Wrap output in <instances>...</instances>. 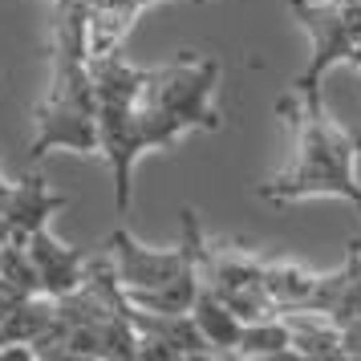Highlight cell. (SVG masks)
Segmentation results:
<instances>
[{
    "mask_svg": "<svg viewBox=\"0 0 361 361\" xmlns=\"http://www.w3.org/2000/svg\"><path fill=\"white\" fill-rule=\"evenodd\" d=\"M325 317H333L337 325L361 317V235L349 240V252H345V264L337 272H329V305Z\"/></svg>",
    "mask_w": 361,
    "mask_h": 361,
    "instance_id": "cell-14",
    "label": "cell"
},
{
    "mask_svg": "<svg viewBox=\"0 0 361 361\" xmlns=\"http://www.w3.org/2000/svg\"><path fill=\"white\" fill-rule=\"evenodd\" d=\"M321 276L325 272H309L305 264H293V260H264V288L272 296L276 312H296V309L317 312Z\"/></svg>",
    "mask_w": 361,
    "mask_h": 361,
    "instance_id": "cell-11",
    "label": "cell"
},
{
    "mask_svg": "<svg viewBox=\"0 0 361 361\" xmlns=\"http://www.w3.org/2000/svg\"><path fill=\"white\" fill-rule=\"evenodd\" d=\"M8 203H13V183H4V175H0V215L8 219Z\"/></svg>",
    "mask_w": 361,
    "mask_h": 361,
    "instance_id": "cell-16",
    "label": "cell"
},
{
    "mask_svg": "<svg viewBox=\"0 0 361 361\" xmlns=\"http://www.w3.org/2000/svg\"><path fill=\"white\" fill-rule=\"evenodd\" d=\"M280 118L293 126L296 147L293 163L276 179L260 183L256 195L268 203H296V199H345L361 212V179H357V154L361 134L345 130L337 118L325 110L321 85H293L276 102Z\"/></svg>",
    "mask_w": 361,
    "mask_h": 361,
    "instance_id": "cell-2",
    "label": "cell"
},
{
    "mask_svg": "<svg viewBox=\"0 0 361 361\" xmlns=\"http://www.w3.org/2000/svg\"><path fill=\"white\" fill-rule=\"evenodd\" d=\"M231 357H293V333L284 325V317H264V321H244L240 329V341Z\"/></svg>",
    "mask_w": 361,
    "mask_h": 361,
    "instance_id": "cell-15",
    "label": "cell"
},
{
    "mask_svg": "<svg viewBox=\"0 0 361 361\" xmlns=\"http://www.w3.org/2000/svg\"><path fill=\"white\" fill-rule=\"evenodd\" d=\"M183 231L191 235L195 247V276L199 288H207L212 296H219L240 321H264V317H280L272 296L264 288V256L247 252L240 244H212L199 215L191 207H183Z\"/></svg>",
    "mask_w": 361,
    "mask_h": 361,
    "instance_id": "cell-6",
    "label": "cell"
},
{
    "mask_svg": "<svg viewBox=\"0 0 361 361\" xmlns=\"http://www.w3.org/2000/svg\"><path fill=\"white\" fill-rule=\"evenodd\" d=\"M337 4H349V8H357L361 13V0H337Z\"/></svg>",
    "mask_w": 361,
    "mask_h": 361,
    "instance_id": "cell-19",
    "label": "cell"
},
{
    "mask_svg": "<svg viewBox=\"0 0 361 361\" xmlns=\"http://www.w3.org/2000/svg\"><path fill=\"white\" fill-rule=\"evenodd\" d=\"M106 256L114 264L118 288L130 305L154 312H191L199 276H195V247H191L187 231H183L179 247L154 252V247L138 244L126 228H118L106 240Z\"/></svg>",
    "mask_w": 361,
    "mask_h": 361,
    "instance_id": "cell-5",
    "label": "cell"
},
{
    "mask_svg": "<svg viewBox=\"0 0 361 361\" xmlns=\"http://www.w3.org/2000/svg\"><path fill=\"white\" fill-rule=\"evenodd\" d=\"M284 325L293 333V357H317V361H345V345H341V329L333 317L312 309H296V312H280Z\"/></svg>",
    "mask_w": 361,
    "mask_h": 361,
    "instance_id": "cell-12",
    "label": "cell"
},
{
    "mask_svg": "<svg viewBox=\"0 0 361 361\" xmlns=\"http://www.w3.org/2000/svg\"><path fill=\"white\" fill-rule=\"evenodd\" d=\"M25 252H29V264H33V272H37V288H41V296H66V293H73V288L82 284L85 252L61 247L57 240H53L49 224L37 228L33 235H29Z\"/></svg>",
    "mask_w": 361,
    "mask_h": 361,
    "instance_id": "cell-8",
    "label": "cell"
},
{
    "mask_svg": "<svg viewBox=\"0 0 361 361\" xmlns=\"http://www.w3.org/2000/svg\"><path fill=\"white\" fill-rule=\"evenodd\" d=\"M53 73L45 102L37 106V134L29 142L33 163L49 150L69 147L78 154H98V118H94V73L85 45V0H53Z\"/></svg>",
    "mask_w": 361,
    "mask_h": 361,
    "instance_id": "cell-4",
    "label": "cell"
},
{
    "mask_svg": "<svg viewBox=\"0 0 361 361\" xmlns=\"http://www.w3.org/2000/svg\"><path fill=\"white\" fill-rule=\"evenodd\" d=\"M191 317H195L199 333L207 337V345H212L215 357H231V353H235V341H240V329H244V321H240V317H235V312L219 300V296H212L207 288H195Z\"/></svg>",
    "mask_w": 361,
    "mask_h": 361,
    "instance_id": "cell-13",
    "label": "cell"
},
{
    "mask_svg": "<svg viewBox=\"0 0 361 361\" xmlns=\"http://www.w3.org/2000/svg\"><path fill=\"white\" fill-rule=\"evenodd\" d=\"M159 4V0H85V45L90 57H106V53H122V41L130 33L134 17ZM207 4V0H195Z\"/></svg>",
    "mask_w": 361,
    "mask_h": 361,
    "instance_id": "cell-10",
    "label": "cell"
},
{
    "mask_svg": "<svg viewBox=\"0 0 361 361\" xmlns=\"http://www.w3.org/2000/svg\"><path fill=\"white\" fill-rule=\"evenodd\" d=\"M53 296L29 293L13 284L8 276H0V349L8 345H33L41 337V329L49 321Z\"/></svg>",
    "mask_w": 361,
    "mask_h": 361,
    "instance_id": "cell-9",
    "label": "cell"
},
{
    "mask_svg": "<svg viewBox=\"0 0 361 361\" xmlns=\"http://www.w3.org/2000/svg\"><path fill=\"white\" fill-rule=\"evenodd\" d=\"M126 321L138 341V361H195L215 357L191 312H154L126 300Z\"/></svg>",
    "mask_w": 361,
    "mask_h": 361,
    "instance_id": "cell-7",
    "label": "cell"
},
{
    "mask_svg": "<svg viewBox=\"0 0 361 361\" xmlns=\"http://www.w3.org/2000/svg\"><path fill=\"white\" fill-rule=\"evenodd\" d=\"M215 85H219V61L199 57V53H179L171 66L159 69H138L122 147H118V159L110 163L118 212H130V179L138 154L175 147L191 130H219L224 126V118L212 102Z\"/></svg>",
    "mask_w": 361,
    "mask_h": 361,
    "instance_id": "cell-1",
    "label": "cell"
},
{
    "mask_svg": "<svg viewBox=\"0 0 361 361\" xmlns=\"http://www.w3.org/2000/svg\"><path fill=\"white\" fill-rule=\"evenodd\" d=\"M29 349H33V357H138V341H134V329L126 321V296L118 288L106 247L85 252L82 284L66 296H53L49 321Z\"/></svg>",
    "mask_w": 361,
    "mask_h": 361,
    "instance_id": "cell-3",
    "label": "cell"
},
{
    "mask_svg": "<svg viewBox=\"0 0 361 361\" xmlns=\"http://www.w3.org/2000/svg\"><path fill=\"white\" fill-rule=\"evenodd\" d=\"M4 240H8V219L0 215V252H4Z\"/></svg>",
    "mask_w": 361,
    "mask_h": 361,
    "instance_id": "cell-17",
    "label": "cell"
},
{
    "mask_svg": "<svg viewBox=\"0 0 361 361\" xmlns=\"http://www.w3.org/2000/svg\"><path fill=\"white\" fill-rule=\"evenodd\" d=\"M349 66H357V69H361V41L353 45V53H349Z\"/></svg>",
    "mask_w": 361,
    "mask_h": 361,
    "instance_id": "cell-18",
    "label": "cell"
}]
</instances>
